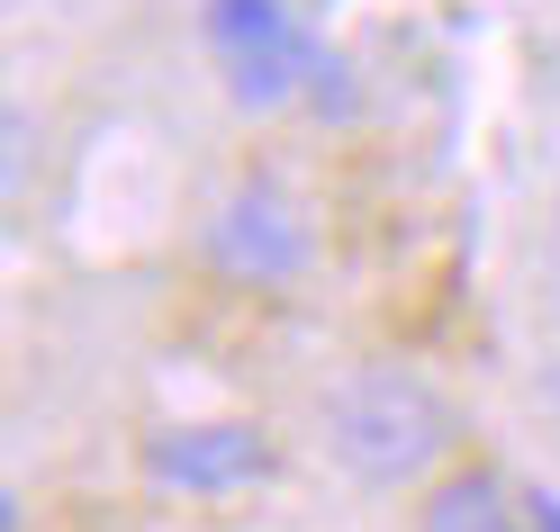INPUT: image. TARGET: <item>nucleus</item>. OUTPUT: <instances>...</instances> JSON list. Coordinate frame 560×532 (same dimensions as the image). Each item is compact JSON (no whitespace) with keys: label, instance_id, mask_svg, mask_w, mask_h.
I'll return each instance as SVG.
<instances>
[{"label":"nucleus","instance_id":"nucleus-1","mask_svg":"<svg viewBox=\"0 0 560 532\" xmlns=\"http://www.w3.org/2000/svg\"><path fill=\"white\" fill-rule=\"evenodd\" d=\"M452 442V406L434 398L416 370L389 362H362L326 388V451L343 460V478L362 487H398V478H425Z\"/></svg>","mask_w":560,"mask_h":532},{"label":"nucleus","instance_id":"nucleus-2","mask_svg":"<svg viewBox=\"0 0 560 532\" xmlns=\"http://www.w3.org/2000/svg\"><path fill=\"white\" fill-rule=\"evenodd\" d=\"M199 244H208V271H226L235 289H262V298L299 289L307 262H317V226H307V208H299V190L280 172L226 181V199L208 208Z\"/></svg>","mask_w":560,"mask_h":532},{"label":"nucleus","instance_id":"nucleus-3","mask_svg":"<svg viewBox=\"0 0 560 532\" xmlns=\"http://www.w3.org/2000/svg\"><path fill=\"white\" fill-rule=\"evenodd\" d=\"M145 470L172 496H235V487H254L271 470V442L244 415H199V424H163L145 442Z\"/></svg>","mask_w":560,"mask_h":532},{"label":"nucleus","instance_id":"nucleus-4","mask_svg":"<svg viewBox=\"0 0 560 532\" xmlns=\"http://www.w3.org/2000/svg\"><path fill=\"white\" fill-rule=\"evenodd\" d=\"M416 532H534L515 506V487L488 470V460H462V470H443L425 487V515H416Z\"/></svg>","mask_w":560,"mask_h":532},{"label":"nucleus","instance_id":"nucleus-5","mask_svg":"<svg viewBox=\"0 0 560 532\" xmlns=\"http://www.w3.org/2000/svg\"><path fill=\"white\" fill-rule=\"evenodd\" d=\"M208 37H218V55L262 46V37H290V10H280V0H208Z\"/></svg>","mask_w":560,"mask_h":532},{"label":"nucleus","instance_id":"nucleus-6","mask_svg":"<svg viewBox=\"0 0 560 532\" xmlns=\"http://www.w3.org/2000/svg\"><path fill=\"white\" fill-rule=\"evenodd\" d=\"M524 523H534V532H560V496H551V487H524Z\"/></svg>","mask_w":560,"mask_h":532}]
</instances>
